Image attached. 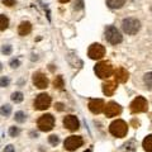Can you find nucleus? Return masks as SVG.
Instances as JSON below:
<instances>
[{"label": "nucleus", "mask_w": 152, "mask_h": 152, "mask_svg": "<svg viewBox=\"0 0 152 152\" xmlns=\"http://www.w3.org/2000/svg\"><path fill=\"white\" fill-rule=\"evenodd\" d=\"M58 1H60V3H69L70 0H58Z\"/></svg>", "instance_id": "c9c22d12"}, {"label": "nucleus", "mask_w": 152, "mask_h": 152, "mask_svg": "<svg viewBox=\"0 0 152 152\" xmlns=\"http://www.w3.org/2000/svg\"><path fill=\"white\" fill-rule=\"evenodd\" d=\"M141 28V23L137 18H124L122 22V29L127 34H136Z\"/></svg>", "instance_id": "f03ea898"}, {"label": "nucleus", "mask_w": 152, "mask_h": 152, "mask_svg": "<svg viewBox=\"0 0 152 152\" xmlns=\"http://www.w3.org/2000/svg\"><path fill=\"white\" fill-rule=\"evenodd\" d=\"M64 127L69 131H77L80 128V122L77 119V117L75 115H66L64 118Z\"/></svg>", "instance_id": "f8f14e48"}, {"label": "nucleus", "mask_w": 152, "mask_h": 152, "mask_svg": "<svg viewBox=\"0 0 152 152\" xmlns=\"http://www.w3.org/2000/svg\"><path fill=\"white\" fill-rule=\"evenodd\" d=\"M83 143H84V141L80 136H70L65 140L64 146H65V150H67V151H76L79 147L83 146Z\"/></svg>", "instance_id": "6e6552de"}, {"label": "nucleus", "mask_w": 152, "mask_h": 152, "mask_svg": "<svg viewBox=\"0 0 152 152\" xmlns=\"http://www.w3.org/2000/svg\"><path fill=\"white\" fill-rule=\"evenodd\" d=\"M4 152H15V148H14L13 145H8L5 148H4Z\"/></svg>", "instance_id": "2f4dec72"}, {"label": "nucleus", "mask_w": 152, "mask_h": 152, "mask_svg": "<svg viewBox=\"0 0 152 152\" xmlns=\"http://www.w3.org/2000/svg\"><path fill=\"white\" fill-rule=\"evenodd\" d=\"M37 126L42 132H50L55 127V117L52 114H45L38 119Z\"/></svg>", "instance_id": "20e7f679"}, {"label": "nucleus", "mask_w": 152, "mask_h": 152, "mask_svg": "<svg viewBox=\"0 0 152 152\" xmlns=\"http://www.w3.org/2000/svg\"><path fill=\"white\" fill-rule=\"evenodd\" d=\"M74 9L75 10H81V9H84V0H76L74 4Z\"/></svg>", "instance_id": "c85d7f7f"}, {"label": "nucleus", "mask_w": 152, "mask_h": 152, "mask_svg": "<svg viewBox=\"0 0 152 152\" xmlns=\"http://www.w3.org/2000/svg\"><path fill=\"white\" fill-rule=\"evenodd\" d=\"M10 84V79L8 76H1L0 77V88H7Z\"/></svg>", "instance_id": "a878e982"}, {"label": "nucleus", "mask_w": 152, "mask_h": 152, "mask_svg": "<svg viewBox=\"0 0 152 152\" xmlns=\"http://www.w3.org/2000/svg\"><path fill=\"white\" fill-rule=\"evenodd\" d=\"M143 81H145L146 86L152 90V72H147V74L143 76Z\"/></svg>", "instance_id": "4be33fe9"}, {"label": "nucleus", "mask_w": 152, "mask_h": 152, "mask_svg": "<svg viewBox=\"0 0 152 152\" xmlns=\"http://www.w3.org/2000/svg\"><path fill=\"white\" fill-rule=\"evenodd\" d=\"M10 98H12V102L13 103L18 104V103H22L23 102V99H24V95H23V93H20V91H15V93L12 94Z\"/></svg>", "instance_id": "aec40b11"}, {"label": "nucleus", "mask_w": 152, "mask_h": 152, "mask_svg": "<svg viewBox=\"0 0 152 152\" xmlns=\"http://www.w3.org/2000/svg\"><path fill=\"white\" fill-rule=\"evenodd\" d=\"M104 113H105V115L109 118L117 117L122 113V107L119 104H117L115 102H109L105 105V108H104Z\"/></svg>", "instance_id": "9d476101"}, {"label": "nucleus", "mask_w": 152, "mask_h": 152, "mask_svg": "<svg viewBox=\"0 0 152 152\" xmlns=\"http://www.w3.org/2000/svg\"><path fill=\"white\" fill-rule=\"evenodd\" d=\"M14 119L18 123H24L27 119V115H26V113H23V112H17L15 115H14Z\"/></svg>", "instance_id": "5701e85b"}, {"label": "nucleus", "mask_w": 152, "mask_h": 152, "mask_svg": "<svg viewBox=\"0 0 152 152\" xmlns=\"http://www.w3.org/2000/svg\"><path fill=\"white\" fill-rule=\"evenodd\" d=\"M114 77H115V81L117 83H126L128 77H129V74H128V71L123 67H119L115 70V72H114Z\"/></svg>", "instance_id": "4468645a"}, {"label": "nucleus", "mask_w": 152, "mask_h": 152, "mask_svg": "<svg viewBox=\"0 0 152 152\" xmlns=\"http://www.w3.org/2000/svg\"><path fill=\"white\" fill-rule=\"evenodd\" d=\"M134 143V141H131V142H128V143L126 145V147H129V145H133ZM131 151L132 152H134V147H131Z\"/></svg>", "instance_id": "72a5a7b5"}, {"label": "nucleus", "mask_w": 152, "mask_h": 152, "mask_svg": "<svg viewBox=\"0 0 152 152\" xmlns=\"http://www.w3.org/2000/svg\"><path fill=\"white\" fill-rule=\"evenodd\" d=\"M19 133H20V129H19L18 127H10V128H9V136L13 137V138L18 137Z\"/></svg>", "instance_id": "393cba45"}, {"label": "nucleus", "mask_w": 152, "mask_h": 152, "mask_svg": "<svg viewBox=\"0 0 152 152\" xmlns=\"http://www.w3.org/2000/svg\"><path fill=\"white\" fill-rule=\"evenodd\" d=\"M94 71H95V74H96L98 77L108 79V77H110L112 74H113V66L110 62H108V61H102V62L95 65Z\"/></svg>", "instance_id": "7ed1b4c3"}, {"label": "nucleus", "mask_w": 152, "mask_h": 152, "mask_svg": "<svg viewBox=\"0 0 152 152\" xmlns=\"http://www.w3.org/2000/svg\"><path fill=\"white\" fill-rule=\"evenodd\" d=\"M85 152H91V151H90V150H86V151H85Z\"/></svg>", "instance_id": "4c0bfd02"}, {"label": "nucleus", "mask_w": 152, "mask_h": 152, "mask_svg": "<svg viewBox=\"0 0 152 152\" xmlns=\"http://www.w3.org/2000/svg\"><path fill=\"white\" fill-rule=\"evenodd\" d=\"M31 136H32V138H37V137H38V134H37V133H34V132H32Z\"/></svg>", "instance_id": "f704fd0d"}, {"label": "nucleus", "mask_w": 152, "mask_h": 152, "mask_svg": "<svg viewBox=\"0 0 152 152\" xmlns=\"http://www.w3.org/2000/svg\"><path fill=\"white\" fill-rule=\"evenodd\" d=\"M48 142L52 145V146H57L60 143V138H58V136H56V134H52L48 137Z\"/></svg>", "instance_id": "bb28decb"}, {"label": "nucleus", "mask_w": 152, "mask_h": 152, "mask_svg": "<svg viewBox=\"0 0 152 152\" xmlns=\"http://www.w3.org/2000/svg\"><path fill=\"white\" fill-rule=\"evenodd\" d=\"M109 132L112 133L114 137H118V138H122L124 137L128 132V126L124 121H121V119H117L112 122V124L109 126Z\"/></svg>", "instance_id": "f257e3e1"}, {"label": "nucleus", "mask_w": 152, "mask_h": 152, "mask_svg": "<svg viewBox=\"0 0 152 152\" xmlns=\"http://www.w3.org/2000/svg\"><path fill=\"white\" fill-rule=\"evenodd\" d=\"M33 105H34L36 110H46V109H48L50 105H51V96L46 93H42L39 95H37Z\"/></svg>", "instance_id": "39448f33"}, {"label": "nucleus", "mask_w": 152, "mask_h": 152, "mask_svg": "<svg viewBox=\"0 0 152 152\" xmlns=\"http://www.w3.org/2000/svg\"><path fill=\"white\" fill-rule=\"evenodd\" d=\"M12 51H13V48H12V46L10 45H4L3 47H1V52L5 56H8V55H10L12 53Z\"/></svg>", "instance_id": "cd10ccee"}, {"label": "nucleus", "mask_w": 152, "mask_h": 152, "mask_svg": "<svg viewBox=\"0 0 152 152\" xmlns=\"http://www.w3.org/2000/svg\"><path fill=\"white\" fill-rule=\"evenodd\" d=\"M104 108H105V104H104L102 99H91L89 102V109L94 114H99L104 112Z\"/></svg>", "instance_id": "ddd939ff"}, {"label": "nucleus", "mask_w": 152, "mask_h": 152, "mask_svg": "<svg viewBox=\"0 0 152 152\" xmlns=\"http://www.w3.org/2000/svg\"><path fill=\"white\" fill-rule=\"evenodd\" d=\"M55 108H56L58 112H62V110H64V104H62V103H56Z\"/></svg>", "instance_id": "473e14b6"}, {"label": "nucleus", "mask_w": 152, "mask_h": 152, "mask_svg": "<svg viewBox=\"0 0 152 152\" xmlns=\"http://www.w3.org/2000/svg\"><path fill=\"white\" fill-rule=\"evenodd\" d=\"M53 85H55V88H57V89H64L65 83H64V77H62V76H56V79L53 81Z\"/></svg>", "instance_id": "b1692460"}, {"label": "nucleus", "mask_w": 152, "mask_h": 152, "mask_svg": "<svg viewBox=\"0 0 152 152\" xmlns=\"http://www.w3.org/2000/svg\"><path fill=\"white\" fill-rule=\"evenodd\" d=\"M143 148L147 152H152V134L147 136L143 140Z\"/></svg>", "instance_id": "6ab92c4d"}, {"label": "nucleus", "mask_w": 152, "mask_h": 152, "mask_svg": "<svg viewBox=\"0 0 152 152\" xmlns=\"http://www.w3.org/2000/svg\"><path fill=\"white\" fill-rule=\"evenodd\" d=\"M3 4L7 7H14L15 5V0H3Z\"/></svg>", "instance_id": "7c9ffc66"}, {"label": "nucleus", "mask_w": 152, "mask_h": 152, "mask_svg": "<svg viewBox=\"0 0 152 152\" xmlns=\"http://www.w3.org/2000/svg\"><path fill=\"white\" fill-rule=\"evenodd\" d=\"M33 84H34V86L38 89H46V88H48L50 81L45 74L34 72V75H33Z\"/></svg>", "instance_id": "9b49d317"}, {"label": "nucleus", "mask_w": 152, "mask_h": 152, "mask_svg": "<svg viewBox=\"0 0 152 152\" xmlns=\"http://www.w3.org/2000/svg\"><path fill=\"white\" fill-rule=\"evenodd\" d=\"M148 109V103L143 96H137L131 103V112L132 113H143Z\"/></svg>", "instance_id": "0eeeda50"}, {"label": "nucleus", "mask_w": 152, "mask_h": 152, "mask_svg": "<svg viewBox=\"0 0 152 152\" xmlns=\"http://www.w3.org/2000/svg\"><path fill=\"white\" fill-rule=\"evenodd\" d=\"M117 90V83L115 81H107L103 84V93L107 96H110L114 94V91Z\"/></svg>", "instance_id": "2eb2a0df"}, {"label": "nucleus", "mask_w": 152, "mask_h": 152, "mask_svg": "<svg viewBox=\"0 0 152 152\" xmlns=\"http://www.w3.org/2000/svg\"><path fill=\"white\" fill-rule=\"evenodd\" d=\"M3 69V65H1V62H0V70H1Z\"/></svg>", "instance_id": "e433bc0d"}, {"label": "nucleus", "mask_w": 152, "mask_h": 152, "mask_svg": "<svg viewBox=\"0 0 152 152\" xmlns=\"http://www.w3.org/2000/svg\"><path fill=\"white\" fill-rule=\"evenodd\" d=\"M8 26H9V19L4 14H0V31H5Z\"/></svg>", "instance_id": "412c9836"}, {"label": "nucleus", "mask_w": 152, "mask_h": 152, "mask_svg": "<svg viewBox=\"0 0 152 152\" xmlns=\"http://www.w3.org/2000/svg\"><path fill=\"white\" fill-rule=\"evenodd\" d=\"M88 55L91 60H100L102 57L105 55V48H104V46H102L100 43H93L89 47Z\"/></svg>", "instance_id": "1a4fd4ad"}, {"label": "nucleus", "mask_w": 152, "mask_h": 152, "mask_svg": "<svg viewBox=\"0 0 152 152\" xmlns=\"http://www.w3.org/2000/svg\"><path fill=\"white\" fill-rule=\"evenodd\" d=\"M126 0H107V4L109 8L112 9H119L124 5Z\"/></svg>", "instance_id": "f3484780"}, {"label": "nucleus", "mask_w": 152, "mask_h": 152, "mask_svg": "<svg viewBox=\"0 0 152 152\" xmlns=\"http://www.w3.org/2000/svg\"><path fill=\"white\" fill-rule=\"evenodd\" d=\"M31 31H32V24H31L29 22H22L20 26H19V28H18V33L20 36L29 34Z\"/></svg>", "instance_id": "dca6fc26"}, {"label": "nucleus", "mask_w": 152, "mask_h": 152, "mask_svg": "<svg viewBox=\"0 0 152 152\" xmlns=\"http://www.w3.org/2000/svg\"><path fill=\"white\" fill-rule=\"evenodd\" d=\"M12 114V105L10 104H4V105L0 107V115L3 117H9Z\"/></svg>", "instance_id": "a211bd4d"}, {"label": "nucleus", "mask_w": 152, "mask_h": 152, "mask_svg": "<svg viewBox=\"0 0 152 152\" xmlns=\"http://www.w3.org/2000/svg\"><path fill=\"white\" fill-rule=\"evenodd\" d=\"M9 65H10L12 69H18L19 66H20V61H19L18 58H14V60L10 61V64H9Z\"/></svg>", "instance_id": "c756f323"}, {"label": "nucleus", "mask_w": 152, "mask_h": 152, "mask_svg": "<svg viewBox=\"0 0 152 152\" xmlns=\"http://www.w3.org/2000/svg\"><path fill=\"white\" fill-rule=\"evenodd\" d=\"M105 38H107V41L109 42V43H112V45L121 43L122 39H123L121 32L113 26H108L105 28Z\"/></svg>", "instance_id": "423d86ee"}, {"label": "nucleus", "mask_w": 152, "mask_h": 152, "mask_svg": "<svg viewBox=\"0 0 152 152\" xmlns=\"http://www.w3.org/2000/svg\"><path fill=\"white\" fill-rule=\"evenodd\" d=\"M151 12H152V8H151Z\"/></svg>", "instance_id": "58836bf2"}]
</instances>
